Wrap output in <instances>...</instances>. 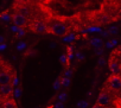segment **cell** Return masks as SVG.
Listing matches in <instances>:
<instances>
[{"instance_id":"6da1fadb","label":"cell","mask_w":121,"mask_h":108,"mask_svg":"<svg viewBox=\"0 0 121 108\" xmlns=\"http://www.w3.org/2000/svg\"><path fill=\"white\" fill-rule=\"evenodd\" d=\"M96 103H99L106 108H121V99H119L116 95H114L112 91H109L104 87L101 89V91L97 96Z\"/></svg>"},{"instance_id":"7a4b0ae2","label":"cell","mask_w":121,"mask_h":108,"mask_svg":"<svg viewBox=\"0 0 121 108\" xmlns=\"http://www.w3.org/2000/svg\"><path fill=\"white\" fill-rule=\"evenodd\" d=\"M103 87L107 88L109 91H112L114 95H116L119 99H121V75H116V74L109 75Z\"/></svg>"},{"instance_id":"3957f363","label":"cell","mask_w":121,"mask_h":108,"mask_svg":"<svg viewBox=\"0 0 121 108\" xmlns=\"http://www.w3.org/2000/svg\"><path fill=\"white\" fill-rule=\"evenodd\" d=\"M16 77L14 70L11 68V65H6L0 70V86L3 84H12L13 78Z\"/></svg>"},{"instance_id":"277c9868","label":"cell","mask_w":121,"mask_h":108,"mask_svg":"<svg viewBox=\"0 0 121 108\" xmlns=\"http://www.w3.org/2000/svg\"><path fill=\"white\" fill-rule=\"evenodd\" d=\"M69 26L64 23H55L52 24L51 26H49L48 29V32L55 35V36H59V37H63L65 35H68L69 32Z\"/></svg>"},{"instance_id":"5b68a950","label":"cell","mask_w":121,"mask_h":108,"mask_svg":"<svg viewBox=\"0 0 121 108\" xmlns=\"http://www.w3.org/2000/svg\"><path fill=\"white\" fill-rule=\"evenodd\" d=\"M12 20H13V24L16 26H18V29H24L26 25H27V18L25 16H23L22 13L19 12H14L13 16H12Z\"/></svg>"},{"instance_id":"8992f818","label":"cell","mask_w":121,"mask_h":108,"mask_svg":"<svg viewBox=\"0 0 121 108\" xmlns=\"http://www.w3.org/2000/svg\"><path fill=\"white\" fill-rule=\"evenodd\" d=\"M30 29L36 33H44V32H48L49 26L46 25L44 20H36L32 24H30Z\"/></svg>"},{"instance_id":"52a82bcc","label":"cell","mask_w":121,"mask_h":108,"mask_svg":"<svg viewBox=\"0 0 121 108\" xmlns=\"http://www.w3.org/2000/svg\"><path fill=\"white\" fill-rule=\"evenodd\" d=\"M108 65H109V69L112 71V74H116V75H121V64L114 58L110 56L109 61H108Z\"/></svg>"},{"instance_id":"ba28073f","label":"cell","mask_w":121,"mask_h":108,"mask_svg":"<svg viewBox=\"0 0 121 108\" xmlns=\"http://www.w3.org/2000/svg\"><path fill=\"white\" fill-rule=\"evenodd\" d=\"M12 94H13V86L12 84L0 86V95H1V97L6 99V97H10Z\"/></svg>"},{"instance_id":"9c48e42d","label":"cell","mask_w":121,"mask_h":108,"mask_svg":"<svg viewBox=\"0 0 121 108\" xmlns=\"http://www.w3.org/2000/svg\"><path fill=\"white\" fill-rule=\"evenodd\" d=\"M18 7H19V9H17V12L22 13V14L25 16L26 18L31 16V9L27 6V4H22V5H19Z\"/></svg>"},{"instance_id":"30bf717a","label":"cell","mask_w":121,"mask_h":108,"mask_svg":"<svg viewBox=\"0 0 121 108\" xmlns=\"http://www.w3.org/2000/svg\"><path fill=\"white\" fill-rule=\"evenodd\" d=\"M3 108H18V107H17L16 102H14L12 99L6 97V99H5V101L3 102Z\"/></svg>"},{"instance_id":"8fae6325","label":"cell","mask_w":121,"mask_h":108,"mask_svg":"<svg viewBox=\"0 0 121 108\" xmlns=\"http://www.w3.org/2000/svg\"><path fill=\"white\" fill-rule=\"evenodd\" d=\"M60 84L63 87H69L70 86V80L68 77H64V78H60Z\"/></svg>"},{"instance_id":"7c38bea8","label":"cell","mask_w":121,"mask_h":108,"mask_svg":"<svg viewBox=\"0 0 121 108\" xmlns=\"http://www.w3.org/2000/svg\"><path fill=\"white\" fill-rule=\"evenodd\" d=\"M117 32H119V29L116 26H110L108 29V33L109 35H117Z\"/></svg>"},{"instance_id":"4fadbf2b","label":"cell","mask_w":121,"mask_h":108,"mask_svg":"<svg viewBox=\"0 0 121 108\" xmlns=\"http://www.w3.org/2000/svg\"><path fill=\"white\" fill-rule=\"evenodd\" d=\"M90 43H91L94 46H100V45L102 44V40H101V39H99V38H94Z\"/></svg>"},{"instance_id":"5bb4252c","label":"cell","mask_w":121,"mask_h":108,"mask_svg":"<svg viewBox=\"0 0 121 108\" xmlns=\"http://www.w3.org/2000/svg\"><path fill=\"white\" fill-rule=\"evenodd\" d=\"M60 78H58V80H56V82H55V84H53V88L56 89V90H58L59 88H60Z\"/></svg>"},{"instance_id":"9a60e30c","label":"cell","mask_w":121,"mask_h":108,"mask_svg":"<svg viewBox=\"0 0 121 108\" xmlns=\"http://www.w3.org/2000/svg\"><path fill=\"white\" fill-rule=\"evenodd\" d=\"M60 62H62L63 64H65V63H68V56L65 55V53H63L62 56H60Z\"/></svg>"},{"instance_id":"2e32d148","label":"cell","mask_w":121,"mask_h":108,"mask_svg":"<svg viewBox=\"0 0 121 108\" xmlns=\"http://www.w3.org/2000/svg\"><path fill=\"white\" fill-rule=\"evenodd\" d=\"M67 99H68V95H67L65 93H63V94H60V95H59V100L62 101V102H65Z\"/></svg>"},{"instance_id":"e0dca14e","label":"cell","mask_w":121,"mask_h":108,"mask_svg":"<svg viewBox=\"0 0 121 108\" xmlns=\"http://www.w3.org/2000/svg\"><path fill=\"white\" fill-rule=\"evenodd\" d=\"M26 48V43H24V42H22V43H19L18 45H17V49L18 50H23V49H25Z\"/></svg>"},{"instance_id":"ac0fdd59","label":"cell","mask_w":121,"mask_h":108,"mask_svg":"<svg viewBox=\"0 0 121 108\" xmlns=\"http://www.w3.org/2000/svg\"><path fill=\"white\" fill-rule=\"evenodd\" d=\"M20 93H22L20 89H16V91H14V96H16V97H20Z\"/></svg>"},{"instance_id":"d6986e66","label":"cell","mask_w":121,"mask_h":108,"mask_svg":"<svg viewBox=\"0 0 121 108\" xmlns=\"http://www.w3.org/2000/svg\"><path fill=\"white\" fill-rule=\"evenodd\" d=\"M55 107H56V108H63V102H62V101H59V102H57Z\"/></svg>"},{"instance_id":"ffe728a7","label":"cell","mask_w":121,"mask_h":108,"mask_svg":"<svg viewBox=\"0 0 121 108\" xmlns=\"http://www.w3.org/2000/svg\"><path fill=\"white\" fill-rule=\"evenodd\" d=\"M91 108H106V107H103V106H101V104H99V103H95Z\"/></svg>"},{"instance_id":"44dd1931","label":"cell","mask_w":121,"mask_h":108,"mask_svg":"<svg viewBox=\"0 0 121 108\" xmlns=\"http://www.w3.org/2000/svg\"><path fill=\"white\" fill-rule=\"evenodd\" d=\"M0 17H1L4 20H9V19H10V17H7V14H5V13H4V14H1Z\"/></svg>"},{"instance_id":"7402d4cb","label":"cell","mask_w":121,"mask_h":108,"mask_svg":"<svg viewBox=\"0 0 121 108\" xmlns=\"http://www.w3.org/2000/svg\"><path fill=\"white\" fill-rule=\"evenodd\" d=\"M17 35H18V37H22V36H23V35H24V31H23V30H19V31H18V33H17Z\"/></svg>"},{"instance_id":"603a6c76","label":"cell","mask_w":121,"mask_h":108,"mask_svg":"<svg viewBox=\"0 0 121 108\" xmlns=\"http://www.w3.org/2000/svg\"><path fill=\"white\" fill-rule=\"evenodd\" d=\"M4 49H6V45H5V43H1L0 44V50H4Z\"/></svg>"},{"instance_id":"cb8c5ba5","label":"cell","mask_w":121,"mask_h":108,"mask_svg":"<svg viewBox=\"0 0 121 108\" xmlns=\"http://www.w3.org/2000/svg\"><path fill=\"white\" fill-rule=\"evenodd\" d=\"M4 42H5V37L4 36H0V44L4 43Z\"/></svg>"},{"instance_id":"d4e9b609","label":"cell","mask_w":121,"mask_h":108,"mask_svg":"<svg viewBox=\"0 0 121 108\" xmlns=\"http://www.w3.org/2000/svg\"><path fill=\"white\" fill-rule=\"evenodd\" d=\"M115 50H116V51H119V52L121 53V45H119V46H117V48H116Z\"/></svg>"}]
</instances>
